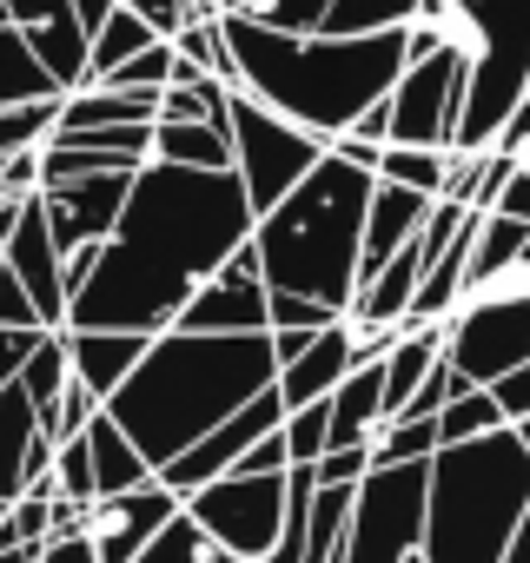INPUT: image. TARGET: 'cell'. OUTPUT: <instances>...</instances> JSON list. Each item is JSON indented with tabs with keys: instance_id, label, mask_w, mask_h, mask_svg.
I'll return each mask as SVG.
<instances>
[{
	"instance_id": "obj_1",
	"label": "cell",
	"mask_w": 530,
	"mask_h": 563,
	"mask_svg": "<svg viewBox=\"0 0 530 563\" xmlns=\"http://www.w3.org/2000/svg\"><path fill=\"white\" fill-rule=\"evenodd\" d=\"M258 212L245 199L239 173H199V166H140L133 199L100 245L93 278L74 292L67 325L74 332H173L179 312L239 245H252Z\"/></svg>"
},
{
	"instance_id": "obj_2",
	"label": "cell",
	"mask_w": 530,
	"mask_h": 563,
	"mask_svg": "<svg viewBox=\"0 0 530 563\" xmlns=\"http://www.w3.org/2000/svg\"><path fill=\"white\" fill-rule=\"evenodd\" d=\"M232 47V87L299 120L319 140H345L411 67V27L398 34H279L252 14H219Z\"/></svg>"
},
{
	"instance_id": "obj_3",
	"label": "cell",
	"mask_w": 530,
	"mask_h": 563,
	"mask_svg": "<svg viewBox=\"0 0 530 563\" xmlns=\"http://www.w3.org/2000/svg\"><path fill=\"white\" fill-rule=\"evenodd\" d=\"M279 385L273 332H159L140 372L107 398V418L140 444L153 471L186 457L225 418H239L258 391Z\"/></svg>"
},
{
	"instance_id": "obj_4",
	"label": "cell",
	"mask_w": 530,
	"mask_h": 563,
	"mask_svg": "<svg viewBox=\"0 0 530 563\" xmlns=\"http://www.w3.org/2000/svg\"><path fill=\"white\" fill-rule=\"evenodd\" d=\"M378 173L325 153L273 212L258 219L252 252L273 292L325 299L332 312H352L358 265H365V212H372Z\"/></svg>"
},
{
	"instance_id": "obj_5",
	"label": "cell",
	"mask_w": 530,
	"mask_h": 563,
	"mask_svg": "<svg viewBox=\"0 0 530 563\" xmlns=\"http://www.w3.org/2000/svg\"><path fill=\"white\" fill-rule=\"evenodd\" d=\"M523 510H530V444L517 438V424L471 444H444L431 457L424 563H504Z\"/></svg>"
},
{
	"instance_id": "obj_6",
	"label": "cell",
	"mask_w": 530,
	"mask_h": 563,
	"mask_svg": "<svg viewBox=\"0 0 530 563\" xmlns=\"http://www.w3.org/2000/svg\"><path fill=\"white\" fill-rule=\"evenodd\" d=\"M530 93V0H471V93L451 153H490Z\"/></svg>"
},
{
	"instance_id": "obj_7",
	"label": "cell",
	"mask_w": 530,
	"mask_h": 563,
	"mask_svg": "<svg viewBox=\"0 0 530 563\" xmlns=\"http://www.w3.org/2000/svg\"><path fill=\"white\" fill-rule=\"evenodd\" d=\"M325 153H332V140L306 133L299 120L273 113V107H258L252 93L232 87V173L245 179V199H252L258 219L273 212Z\"/></svg>"
},
{
	"instance_id": "obj_8",
	"label": "cell",
	"mask_w": 530,
	"mask_h": 563,
	"mask_svg": "<svg viewBox=\"0 0 530 563\" xmlns=\"http://www.w3.org/2000/svg\"><path fill=\"white\" fill-rule=\"evenodd\" d=\"M186 517L239 563H265L286 537V517H292V471L279 477H245V471H225L212 477L206 490L186 497Z\"/></svg>"
},
{
	"instance_id": "obj_9",
	"label": "cell",
	"mask_w": 530,
	"mask_h": 563,
	"mask_svg": "<svg viewBox=\"0 0 530 563\" xmlns=\"http://www.w3.org/2000/svg\"><path fill=\"white\" fill-rule=\"evenodd\" d=\"M424 510H431V464H372L352 504L345 563H411L424 556Z\"/></svg>"
},
{
	"instance_id": "obj_10",
	"label": "cell",
	"mask_w": 530,
	"mask_h": 563,
	"mask_svg": "<svg viewBox=\"0 0 530 563\" xmlns=\"http://www.w3.org/2000/svg\"><path fill=\"white\" fill-rule=\"evenodd\" d=\"M444 358L464 385H497L530 365V278H504L497 292H477L444 319Z\"/></svg>"
},
{
	"instance_id": "obj_11",
	"label": "cell",
	"mask_w": 530,
	"mask_h": 563,
	"mask_svg": "<svg viewBox=\"0 0 530 563\" xmlns=\"http://www.w3.org/2000/svg\"><path fill=\"white\" fill-rule=\"evenodd\" d=\"M464 93H471V41H444V47L418 54L405 67V80L391 87V146H444L451 153Z\"/></svg>"
},
{
	"instance_id": "obj_12",
	"label": "cell",
	"mask_w": 530,
	"mask_h": 563,
	"mask_svg": "<svg viewBox=\"0 0 530 563\" xmlns=\"http://www.w3.org/2000/svg\"><path fill=\"white\" fill-rule=\"evenodd\" d=\"M286 418H292V405L279 398V385H273V391H258V398H252V405H245L239 418H225V424H219L212 438H199V444H192L186 457H173V464L159 471V484H166V490H179V497L206 490L212 477L239 471V457H245L252 444H265V438H273V431H279Z\"/></svg>"
},
{
	"instance_id": "obj_13",
	"label": "cell",
	"mask_w": 530,
	"mask_h": 563,
	"mask_svg": "<svg viewBox=\"0 0 530 563\" xmlns=\"http://www.w3.org/2000/svg\"><path fill=\"white\" fill-rule=\"evenodd\" d=\"M179 332H273V286L258 272V252L239 245L225 272H212L179 312Z\"/></svg>"
},
{
	"instance_id": "obj_14",
	"label": "cell",
	"mask_w": 530,
	"mask_h": 563,
	"mask_svg": "<svg viewBox=\"0 0 530 563\" xmlns=\"http://www.w3.org/2000/svg\"><path fill=\"white\" fill-rule=\"evenodd\" d=\"M179 517H186V497L153 477V484H140V490L100 497L93 517H87V537H93L100 563H140V556L159 543V530L179 523Z\"/></svg>"
},
{
	"instance_id": "obj_15",
	"label": "cell",
	"mask_w": 530,
	"mask_h": 563,
	"mask_svg": "<svg viewBox=\"0 0 530 563\" xmlns=\"http://www.w3.org/2000/svg\"><path fill=\"white\" fill-rule=\"evenodd\" d=\"M133 179L140 173H93V179H60V186H41V206H47V225L60 239V252H80V245H107L126 199H133Z\"/></svg>"
},
{
	"instance_id": "obj_16",
	"label": "cell",
	"mask_w": 530,
	"mask_h": 563,
	"mask_svg": "<svg viewBox=\"0 0 530 563\" xmlns=\"http://www.w3.org/2000/svg\"><path fill=\"white\" fill-rule=\"evenodd\" d=\"M8 272L21 278L27 299L41 306V325H47V332H67V252H60V239H54V225H47L41 192L27 199L21 225L8 232Z\"/></svg>"
},
{
	"instance_id": "obj_17",
	"label": "cell",
	"mask_w": 530,
	"mask_h": 563,
	"mask_svg": "<svg viewBox=\"0 0 530 563\" xmlns=\"http://www.w3.org/2000/svg\"><path fill=\"white\" fill-rule=\"evenodd\" d=\"M358 365H365V358H358V325H352V319H339L332 332H319V339H312L286 372H279V398H286L292 411H299V405H325V398L358 372Z\"/></svg>"
},
{
	"instance_id": "obj_18",
	"label": "cell",
	"mask_w": 530,
	"mask_h": 563,
	"mask_svg": "<svg viewBox=\"0 0 530 563\" xmlns=\"http://www.w3.org/2000/svg\"><path fill=\"white\" fill-rule=\"evenodd\" d=\"M431 192H411V186H391V179H378V192H372V212H365V265H358V286L365 278H378L424 225H431Z\"/></svg>"
},
{
	"instance_id": "obj_19",
	"label": "cell",
	"mask_w": 530,
	"mask_h": 563,
	"mask_svg": "<svg viewBox=\"0 0 530 563\" xmlns=\"http://www.w3.org/2000/svg\"><path fill=\"white\" fill-rule=\"evenodd\" d=\"M424 272H431V258H424V245L411 239L378 278H365V286H358V299H352V325H372V332H398L405 319H411V306H418V286H424Z\"/></svg>"
},
{
	"instance_id": "obj_20",
	"label": "cell",
	"mask_w": 530,
	"mask_h": 563,
	"mask_svg": "<svg viewBox=\"0 0 530 563\" xmlns=\"http://www.w3.org/2000/svg\"><path fill=\"white\" fill-rule=\"evenodd\" d=\"M153 352V339L146 332H74L67 325V358H74V378L80 385H93L100 391V405L140 372V358Z\"/></svg>"
},
{
	"instance_id": "obj_21",
	"label": "cell",
	"mask_w": 530,
	"mask_h": 563,
	"mask_svg": "<svg viewBox=\"0 0 530 563\" xmlns=\"http://www.w3.org/2000/svg\"><path fill=\"white\" fill-rule=\"evenodd\" d=\"M438 365H444V325H405L398 345L385 352V424L411 411V398L431 385Z\"/></svg>"
},
{
	"instance_id": "obj_22",
	"label": "cell",
	"mask_w": 530,
	"mask_h": 563,
	"mask_svg": "<svg viewBox=\"0 0 530 563\" xmlns=\"http://www.w3.org/2000/svg\"><path fill=\"white\" fill-rule=\"evenodd\" d=\"M100 126H159V93H120V87H80L60 100L54 133H100Z\"/></svg>"
},
{
	"instance_id": "obj_23",
	"label": "cell",
	"mask_w": 530,
	"mask_h": 563,
	"mask_svg": "<svg viewBox=\"0 0 530 563\" xmlns=\"http://www.w3.org/2000/svg\"><path fill=\"white\" fill-rule=\"evenodd\" d=\"M378 431H385V358H378V365H358V372L332 391V451L372 444Z\"/></svg>"
},
{
	"instance_id": "obj_24",
	"label": "cell",
	"mask_w": 530,
	"mask_h": 563,
	"mask_svg": "<svg viewBox=\"0 0 530 563\" xmlns=\"http://www.w3.org/2000/svg\"><path fill=\"white\" fill-rule=\"evenodd\" d=\"M523 245H530V225H523V219H510V212H477V232H471V299H477V292H497L504 278H517Z\"/></svg>"
},
{
	"instance_id": "obj_25",
	"label": "cell",
	"mask_w": 530,
	"mask_h": 563,
	"mask_svg": "<svg viewBox=\"0 0 530 563\" xmlns=\"http://www.w3.org/2000/svg\"><path fill=\"white\" fill-rule=\"evenodd\" d=\"M153 159L199 166V173H232V120H159L153 126Z\"/></svg>"
},
{
	"instance_id": "obj_26",
	"label": "cell",
	"mask_w": 530,
	"mask_h": 563,
	"mask_svg": "<svg viewBox=\"0 0 530 563\" xmlns=\"http://www.w3.org/2000/svg\"><path fill=\"white\" fill-rule=\"evenodd\" d=\"M60 93L67 87L47 74L34 41L21 27H0V113H8V107H34V100H60Z\"/></svg>"
},
{
	"instance_id": "obj_27",
	"label": "cell",
	"mask_w": 530,
	"mask_h": 563,
	"mask_svg": "<svg viewBox=\"0 0 530 563\" xmlns=\"http://www.w3.org/2000/svg\"><path fill=\"white\" fill-rule=\"evenodd\" d=\"M87 444H93V471H100V497H120V490H140V484H153L159 471L140 457V444L100 411L93 424H87Z\"/></svg>"
},
{
	"instance_id": "obj_28",
	"label": "cell",
	"mask_w": 530,
	"mask_h": 563,
	"mask_svg": "<svg viewBox=\"0 0 530 563\" xmlns=\"http://www.w3.org/2000/svg\"><path fill=\"white\" fill-rule=\"evenodd\" d=\"M424 0H332L325 14V34H398V27H418Z\"/></svg>"
},
{
	"instance_id": "obj_29",
	"label": "cell",
	"mask_w": 530,
	"mask_h": 563,
	"mask_svg": "<svg viewBox=\"0 0 530 563\" xmlns=\"http://www.w3.org/2000/svg\"><path fill=\"white\" fill-rule=\"evenodd\" d=\"M378 179H391V186H411V192H431V199H444V179H451V153H444V146H385V153H378Z\"/></svg>"
},
{
	"instance_id": "obj_30",
	"label": "cell",
	"mask_w": 530,
	"mask_h": 563,
	"mask_svg": "<svg viewBox=\"0 0 530 563\" xmlns=\"http://www.w3.org/2000/svg\"><path fill=\"white\" fill-rule=\"evenodd\" d=\"M153 41H159V34H153V27H146L133 8H120V14H113L100 34H93V67H87V87H100L113 67H126V60H133V54H146Z\"/></svg>"
},
{
	"instance_id": "obj_31",
	"label": "cell",
	"mask_w": 530,
	"mask_h": 563,
	"mask_svg": "<svg viewBox=\"0 0 530 563\" xmlns=\"http://www.w3.org/2000/svg\"><path fill=\"white\" fill-rule=\"evenodd\" d=\"M510 418H504V405L484 391V385H464V391H451V405L438 411V431H444V444H471V438H490V431H504Z\"/></svg>"
},
{
	"instance_id": "obj_32",
	"label": "cell",
	"mask_w": 530,
	"mask_h": 563,
	"mask_svg": "<svg viewBox=\"0 0 530 563\" xmlns=\"http://www.w3.org/2000/svg\"><path fill=\"white\" fill-rule=\"evenodd\" d=\"M438 451H444L438 418H391V424L372 438V464H431Z\"/></svg>"
},
{
	"instance_id": "obj_33",
	"label": "cell",
	"mask_w": 530,
	"mask_h": 563,
	"mask_svg": "<svg viewBox=\"0 0 530 563\" xmlns=\"http://www.w3.org/2000/svg\"><path fill=\"white\" fill-rule=\"evenodd\" d=\"M173 47H179V60H186V67H199V74H212V80H225V87H232V47H225L219 14H192V21L173 34Z\"/></svg>"
},
{
	"instance_id": "obj_34",
	"label": "cell",
	"mask_w": 530,
	"mask_h": 563,
	"mask_svg": "<svg viewBox=\"0 0 530 563\" xmlns=\"http://www.w3.org/2000/svg\"><path fill=\"white\" fill-rule=\"evenodd\" d=\"M60 100H67V93H60ZM60 100H34V107H8V113H0V166H8L14 153H27V146H47V140H54Z\"/></svg>"
},
{
	"instance_id": "obj_35",
	"label": "cell",
	"mask_w": 530,
	"mask_h": 563,
	"mask_svg": "<svg viewBox=\"0 0 530 563\" xmlns=\"http://www.w3.org/2000/svg\"><path fill=\"white\" fill-rule=\"evenodd\" d=\"M54 490H60V504H100V471H93L87 431L54 451Z\"/></svg>"
},
{
	"instance_id": "obj_36",
	"label": "cell",
	"mask_w": 530,
	"mask_h": 563,
	"mask_svg": "<svg viewBox=\"0 0 530 563\" xmlns=\"http://www.w3.org/2000/svg\"><path fill=\"white\" fill-rule=\"evenodd\" d=\"M140 563H239V556H225V550L192 523V517H179V523H166V530H159V543H153Z\"/></svg>"
},
{
	"instance_id": "obj_37",
	"label": "cell",
	"mask_w": 530,
	"mask_h": 563,
	"mask_svg": "<svg viewBox=\"0 0 530 563\" xmlns=\"http://www.w3.org/2000/svg\"><path fill=\"white\" fill-rule=\"evenodd\" d=\"M286 451H292V464H319L332 451V398L325 405H299L286 418Z\"/></svg>"
},
{
	"instance_id": "obj_38",
	"label": "cell",
	"mask_w": 530,
	"mask_h": 563,
	"mask_svg": "<svg viewBox=\"0 0 530 563\" xmlns=\"http://www.w3.org/2000/svg\"><path fill=\"white\" fill-rule=\"evenodd\" d=\"M252 21L279 27V34H325V14L332 0H258V8H245Z\"/></svg>"
},
{
	"instance_id": "obj_39",
	"label": "cell",
	"mask_w": 530,
	"mask_h": 563,
	"mask_svg": "<svg viewBox=\"0 0 530 563\" xmlns=\"http://www.w3.org/2000/svg\"><path fill=\"white\" fill-rule=\"evenodd\" d=\"M345 312H332L325 299H306V292H273V332H332Z\"/></svg>"
},
{
	"instance_id": "obj_40",
	"label": "cell",
	"mask_w": 530,
	"mask_h": 563,
	"mask_svg": "<svg viewBox=\"0 0 530 563\" xmlns=\"http://www.w3.org/2000/svg\"><path fill=\"white\" fill-rule=\"evenodd\" d=\"M0 325H8V332H47L41 325V306L27 299V286H21L8 265H0Z\"/></svg>"
},
{
	"instance_id": "obj_41",
	"label": "cell",
	"mask_w": 530,
	"mask_h": 563,
	"mask_svg": "<svg viewBox=\"0 0 530 563\" xmlns=\"http://www.w3.org/2000/svg\"><path fill=\"white\" fill-rule=\"evenodd\" d=\"M120 8H133V14H140L153 34H159V41H173V34L192 21V14H206L199 0H120Z\"/></svg>"
},
{
	"instance_id": "obj_42",
	"label": "cell",
	"mask_w": 530,
	"mask_h": 563,
	"mask_svg": "<svg viewBox=\"0 0 530 563\" xmlns=\"http://www.w3.org/2000/svg\"><path fill=\"white\" fill-rule=\"evenodd\" d=\"M100 411H107V405H100V391H93V385H80V378H67V391H60V444H67V438H80Z\"/></svg>"
},
{
	"instance_id": "obj_43",
	"label": "cell",
	"mask_w": 530,
	"mask_h": 563,
	"mask_svg": "<svg viewBox=\"0 0 530 563\" xmlns=\"http://www.w3.org/2000/svg\"><path fill=\"white\" fill-rule=\"evenodd\" d=\"M312 471H319V484H365V477H372V444H352V451H325Z\"/></svg>"
},
{
	"instance_id": "obj_44",
	"label": "cell",
	"mask_w": 530,
	"mask_h": 563,
	"mask_svg": "<svg viewBox=\"0 0 530 563\" xmlns=\"http://www.w3.org/2000/svg\"><path fill=\"white\" fill-rule=\"evenodd\" d=\"M41 146H27V153H14L8 166H0V199H34L41 192Z\"/></svg>"
},
{
	"instance_id": "obj_45",
	"label": "cell",
	"mask_w": 530,
	"mask_h": 563,
	"mask_svg": "<svg viewBox=\"0 0 530 563\" xmlns=\"http://www.w3.org/2000/svg\"><path fill=\"white\" fill-rule=\"evenodd\" d=\"M34 345H41V332H8V325H0V391L21 385V372H27Z\"/></svg>"
},
{
	"instance_id": "obj_46",
	"label": "cell",
	"mask_w": 530,
	"mask_h": 563,
	"mask_svg": "<svg viewBox=\"0 0 530 563\" xmlns=\"http://www.w3.org/2000/svg\"><path fill=\"white\" fill-rule=\"evenodd\" d=\"M490 398L504 405V418H510V424H523V418H530V365H517L510 378H497V385H490Z\"/></svg>"
},
{
	"instance_id": "obj_47",
	"label": "cell",
	"mask_w": 530,
	"mask_h": 563,
	"mask_svg": "<svg viewBox=\"0 0 530 563\" xmlns=\"http://www.w3.org/2000/svg\"><path fill=\"white\" fill-rule=\"evenodd\" d=\"M490 212H510V219H523L530 225V159H517L510 166V179H504V192H497V206Z\"/></svg>"
},
{
	"instance_id": "obj_48",
	"label": "cell",
	"mask_w": 530,
	"mask_h": 563,
	"mask_svg": "<svg viewBox=\"0 0 530 563\" xmlns=\"http://www.w3.org/2000/svg\"><path fill=\"white\" fill-rule=\"evenodd\" d=\"M34 563H100V550H93V537H47Z\"/></svg>"
},
{
	"instance_id": "obj_49",
	"label": "cell",
	"mask_w": 530,
	"mask_h": 563,
	"mask_svg": "<svg viewBox=\"0 0 530 563\" xmlns=\"http://www.w3.org/2000/svg\"><path fill=\"white\" fill-rule=\"evenodd\" d=\"M67 8H74V0H8L14 27H47V21H60Z\"/></svg>"
},
{
	"instance_id": "obj_50",
	"label": "cell",
	"mask_w": 530,
	"mask_h": 563,
	"mask_svg": "<svg viewBox=\"0 0 530 563\" xmlns=\"http://www.w3.org/2000/svg\"><path fill=\"white\" fill-rule=\"evenodd\" d=\"M332 153H339V159H352V166H365V173H378V153H385V146H378V140L345 133V140H332Z\"/></svg>"
},
{
	"instance_id": "obj_51",
	"label": "cell",
	"mask_w": 530,
	"mask_h": 563,
	"mask_svg": "<svg viewBox=\"0 0 530 563\" xmlns=\"http://www.w3.org/2000/svg\"><path fill=\"white\" fill-rule=\"evenodd\" d=\"M352 133H358V140H378V146H391V100H378V107H372V113H365Z\"/></svg>"
},
{
	"instance_id": "obj_52",
	"label": "cell",
	"mask_w": 530,
	"mask_h": 563,
	"mask_svg": "<svg viewBox=\"0 0 530 563\" xmlns=\"http://www.w3.org/2000/svg\"><path fill=\"white\" fill-rule=\"evenodd\" d=\"M74 14H80V27H87V34H100V27L120 14V0H74Z\"/></svg>"
},
{
	"instance_id": "obj_53",
	"label": "cell",
	"mask_w": 530,
	"mask_h": 563,
	"mask_svg": "<svg viewBox=\"0 0 530 563\" xmlns=\"http://www.w3.org/2000/svg\"><path fill=\"white\" fill-rule=\"evenodd\" d=\"M504 563H530V510H523V523H517V537H510V556Z\"/></svg>"
},
{
	"instance_id": "obj_54",
	"label": "cell",
	"mask_w": 530,
	"mask_h": 563,
	"mask_svg": "<svg viewBox=\"0 0 530 563\" xmlns=\"http://www.w3.org/2000/svg\"><path fill=\"white\" fill-rule=\"evenodd\" d=\"M41 550H0V563H34Z\"/></svg>"
},
{
	"instance_id": "obj_55",
	"label": "cell",
	"mask_w": 530,
	"mask_h": 563,
	"mask_svg": "<svg viewBox=\"0 0 530 563\" xmlns=\"http://www.w3.org/2000/svg\"><path fill=\"white\" fill-rule=\"evenodd\" d=\"M245 8H258V0H219V14H245Z\"/></svg>"
},
{
	"instance_id": "obj_56",
	"label": "cell",
	"mask_w": 530,
	"mask_h": 563,
	"mask_svg": "<svg viewBox=\"0 0 530 563\" xmlns=\"http://www.w3.org/2000/svg\"><path fill=\"white\" fill-rule=\"evenodd\" d=\"M0 27H14V14H8V0H0Z\"/></svg>"
},
{
	"instance_id": "obj_57",
	"label": "cell",
	"mask_w": 530,
	"mask_h": 563,
	"mask_svg": "<svg viewBox=\"0 0 530 563\" xmlns=\"http://www.w3.org/2000/svg\"><path fill=\"white\" fill-rule=\"evenodd\" d=\"M451 8H457V14H464V21H471V0H451Z\"/></svg>"
},
{
	"instance_id": "obj_58",
	"label": "cell",
	"mask_w": 530,
	"mask_h": 563,
	"mask_svg": "<svg viewBox=\"0 0 530 563\" xmlns=\"http://www.w3.org/2000/svg\"><path fill=\"white\" fill-rule=\"evenodd\" d=\"M517 438H523V444H530V418H523V424H517Z\"/></svg>"
},
{
	"instance_id": "obj_59",
	"label": "cell",
	"mask_w": 530,
	"mask_h": 563,
	"mask_svg": "<svg viewBox=\"0 0 530 563\" xmlns=\"http://www.w3.org/2000/svg\"><path fill=\"white\" fill-rule=\"evenodd\" d=\"M0 265H8V232H0Z\"/></svg>"
}]
</instances>
